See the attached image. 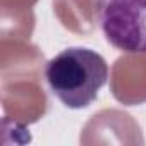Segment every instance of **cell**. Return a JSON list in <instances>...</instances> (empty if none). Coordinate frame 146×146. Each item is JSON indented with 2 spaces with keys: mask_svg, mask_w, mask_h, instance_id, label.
I'll use <instances>...</instances> for the list:
<instances>
[{
  "mask_svg": "<svg viewBox=\"0 0 146 146\" xmlns=\"http://www.w3.org/2000/svg\"><path fill=\"white\" fill-rule=\"evenodd\" d=\"M45 79L52 95L67 108L90 107L108 81V64L95 50L70 46L45 65Z\"/></svg>",
  "mask_w": 146,
  "mask_h": 146,
  "instance_id": "1",
  "label": "cell"
},
{
  "mask_svg": "<svg viewBox=\"0 0 146 146\" xmlns=\"http://www.w3.org/2000/svg\"><path fill=\"white\" fill-rule=\"evenodd\" d=\"M93 9L112 46L125 53H146V0H95Z\"/></svg>",
  "mask_w": 146,
  "mask_h": 146,
  "instance_id": "2",
  "label": "cell"
}]
</instances>
